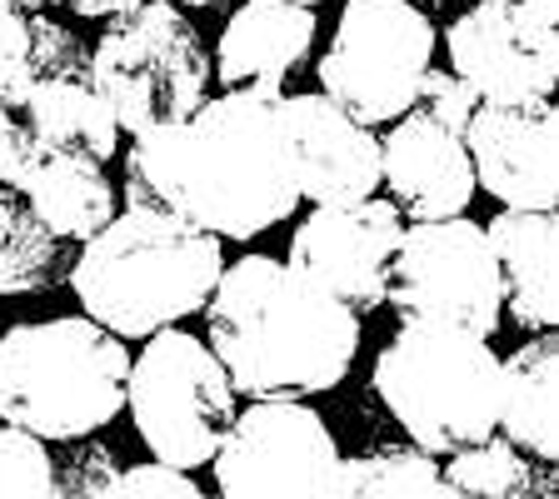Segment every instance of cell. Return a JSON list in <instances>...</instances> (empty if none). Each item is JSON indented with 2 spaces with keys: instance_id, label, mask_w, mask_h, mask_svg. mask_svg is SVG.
Wrapping results in <instances>:
<instances>
[{
  "instance_id": "cell-1",
  "label": "cell",
  "mask_w": 559,
  "mask_h": 499,
  "mask_svg": "<svg viewBox=\"0 0 559 499\" xmlns=\"http://www.w3.org/2000/svg\"><path fill=\"white\" fill-rule=\"evenodd\" d=\"M126 205H165L215 240H255L290 221L300 190L280 91H225L180 126L135 135Z\"/></svg>"
},
{
  "instance_id": "cell-2",
  "label": "cell",
  "mask_w": 559,
  "mask_h": 499,
  "mask_svg": "<svg viewBox=\"0 0 559 499\" xmlns=\"http://www.w3.org/2000/svg\"><path fill=\"white\" fill-rule=\"evenodd\" d=\"M210 355L245 400H310L360 355V314L275 256H240L205 300Z\"/></svg>"
},
{
  "instance_id": "cell-3",
  "label": "cell",
  "mask_w": 559,
  "mask_h": 499,
  "mask_svg": "<svg viewBox=\"0 0 559 499\" xmlns=\"http://www.w3.org/2000/svg\"><path fill=\"white\" fill-rule=\"evenodd\" d=\"M225 270L221 240L165 205H120L66 270L85 320L116 340H151L205 310Z\"/></svg>"
},
{
  "instance_id": "cell-4",
  "label": "cell",
  "mask_w": 559,
  "mask_h": 499,
  "mask_svg": "<svg viewBox=\"0 0 559 499\" xmlns=\"http://www.w3.org/2000/svg\"><path fill=\"white\" fill-rule=\"evenodd\" d=\"M130 349L85 314L31 320L0 335V425L75 444L126 409Z\"/></svg>"
},
{
  "instance_id": "cell-5",
  "label": "cell",
  "mask_w": 559,
  "mask_h": 499,
  "mask_svg": "<svg viewBox=\"0 0 559 499\" xmlns=\"http://www.w3.org/2000/svg\"><path fill=\"white\" fill-rule=\"evenodd\" d=\"M504 355L485 335L440 320H400L374 355V395L425 454H454L500 425Z\"/></svg>"
},
{
  "instance_id": "cell-6",
  "label": "cell",
  "mask_w": 559,
  "mask_h": 499,
  "mask_svg": "<svg viewBox=\"0 0 559 499\" xmlns=\"http://www.w3.org/2000/svg\"><path fill=\"white\" fill-rule=\"evenodd\" d=\"M91 85L110 105L120 135H145L180 126L210 100V56L180 5L145 0L95 40Z\"/></svg>"
},
{
  "instance_id": "cell-7",
  "label": "cell",
  "mask_w": 559,
  "mask_h": 499,
  "mask_svg": "<svg viewBox=\"0 0 559 499\" xmlns=\"http://www.w3.org/2000/svg\"><path fill=\"white\" fill-rule=\"evenodd\" d=\"M126 409L155 465L200 470L215 460L235 419V390L205 340L155 330L126 375Z\"/></svg>"
},
{
  "instance_id": "cell-8",
  "label": "cell",
  "mask_w": 559,
  "mask_h": 499,
  "mask_svg": "<svg viewBox=\"0 0 559 499\" xmlns=\"http://www.w3.org/2000/svg\"><path fill=\"white\" fill-rule=\"evenodd\" d=\"M435 66V25L409 0H345L330 50L320 56V95L355 126H390L415 110V91Z\"/></svg>"
},
{
  "instance_id": "cell-9",
  "label": "cell",
  "mask_w": 559,
  "mask_h": 499,
  "mask_svg": "<svg viewBox=\"0 0 559 499\" xmlns=\"http://www.w3.org/2000/svg\"><path fill=\"white\" fill-rule=\"evenodd\" d=\"M384 305H395L400 320H440L489 340L504 320V290L485 225L465 215L405 225Z\"/></svg>"
},
{
  "instance_id": "cell-10",
  "label": "cell",
  "mask_w": 559,
  "mask_h": 499,
  "mask_svg": "<svg viewBox=\"0 0 559 499\" xmlns=\"http://www.w3.org/2000/svg\"><path fill=\"white\" fill-rule=\"evenodd\" d=\"M340 444L305 400H250L215 450L221 499H335Z\"/></svg>"
},
{
  "instance_id": "cell-11",
  "label": "cell",
  "mask_w": 559,
  "mask_h": 499,
  "mask_svg": "<svg viewBox=\"0 0 559 499\" xmlns=\"http://www.w3.org/2000/svg\"><path fill=\"white\" fill-rule=\"evenodd\" d=\"M25 21H31L35 85L21 105V126L35 155H70V161L105 165L120 145V126L91 85V56H81L75 35L46 21L40 11Z\"/></svg>"
},
{
  "instance_id": "cell-12",
  "label": "cell",
  "mask_w": 559,
  "mask_h": 499,
  "mask_svg": "<svg viewBox=\"0 0 559 499\" xmlns=\"http://www.w3.org/2000/svg\"><path fill=\"white\" fill-rule=\"evenodd\" d=\"M405 221L390 200H355V205H314L290 240V265L320 280L340 305L370 314L384 305L390 265H395Z\"/></svg>"
},
{
  "instance_id": "cell-13",
  "label": "cell",
  "mask_w": 559,
  "mask_h": 499,
  "mask_svg": "<svg viewBox=\"0 0 559 499\" xmlns=\"http://www.w3.org/2000/svg\"><path fill=\"white\" fill-rule=\"evenodd\" d=\"M450 75L475 91V100H549L559 81V25H539L530 15L469 5L454 15L450 35Z\"/></svg>"
},
{
  "instance_id": "cell-14",
  "label": "cell",
  "mask_w": 559,
  "mask_h": 499,
  "mask_svg": "<svg viewBox=\"0 0 559 499\" xmlns=\"http://www.w3.org/2000/svg\"><path fill=\"white\" fill-rule=\"evenodd\" d=\"M559 110L555 100H479L465 126L475 186L504 210H555L559 200Z\"/></svg>"
},
{
  "instance_id": "cell-15",
  "label": "cell",
  "mask_w": 559,
  "mask_h": 499,
  "mask_svg": "<svg viewBox=\"0 0 559 499\" xmlns=\"http://www.w3.org/2000/svg\"><path fill=\"white\" fill-rule=\"evenodd\" d=\"M280 116H285V135H290L300 200L355 205V200H370L380 190V140L370 126H355L320 91L280 95Z\"/></svg>"
},
{
  "instance_id": "cell-16",
  "label": "cell",
  "mask_w": 559,
  "mask_h": 499,
  "mask_svg": "<svg viewBox=\"0 0 559 499\" xmlns=\"http://www.w3.org/2000/svg\"><path fill=\"white\" fill-rule=\"evenodd\" d=\"M380 140V186H390V205L409 221H454L475 200V165L465 135L444 130L425 110H405L390 120Z\"/></svg>"
},
{
  "instance_id": "cell-17",
  "label": "cell",
  "mask_w": 559,
  "mask_h": 499,
  "mask_svg": "<svg viewBox=\"0 0 559 499\" xmlns=\"http://www.w3.org/2000/svg\"><path fill=\"white\" fill-rule=\"evenodd\" d=\"M310 46H314V11L310 5L245 0L221 31L215 75H221L225 91H250V85L280 91V85L290 81V70L305 66Z\"/></svg>"
},
{
  "instance_id": "cell-18",
  "label": "cell",
  "mask_w": 559,
  "mask_h": 499,
  "mask_svg": "<svg viewBox=\"0 0 559 499\" xmlns=\"http://www.w3.org/2000/svg\"><path fill=\"white\" fill-rule=\"evenodd\" d=\"M495 265H500V290L504 310L514 314V325L545 330L559 325V280H555V250H559V225L555 210H500L485 225Z\"/></svg>"
},
{
  "instance_id": "cell-19",
  "label": "cell",
  "mask_w": 559,
  "mask_h": 499,
  "mask_svg": "<svg viewBox=\"0 0 559 499\" xmlns=\"http://www.w3.org/2000/svg\"><path fill=\"white\" fill-rule=\"evenodd\" d=\"M15 190L35 221L66 245H85L116 215V186L105 180V170L70 155H35Z\"/></svg>"
},
{
  "instance_id": "cell-20",
  "label": "cell",
  "mask_w": 559,
  "mask_h": 499,
  "mask_svg": "<svg viewBox=\"0 0 559 499\" xmlns=\"http://www.w3.org/2000/svg\"><path fill=\"white\" fill-rule=\"evenodd\" d=\"M555 370H559V340L535 335L514 355H504V384H500V425L495 435L524 450L530 460L549 465L559 460V430H555Z\"/></svg>"
},
{
  "instance_id": "cell-21",
  "label": "cell",
  "mask_w": 559,
  "mask_h": 499,
  "mask_svg": "<svg viewBox=\"0 0 559 499\" xmlns=\"http://www.w3.org/2000/svg\"><path fill=\"white\" fill-rule=\"evenodd\" d=\"M66 275V240L46 230L21 200L0 186V295H46Z\"/></svg>"
},
{
  "instance_id": "cell-22",
  "label": "cell",
  "mask_w": 559,
  "mask_h": 499,
  "mask_svg": "<svg viewBox=\"0 0 559 499\" xmlns=\"http://www.w3.org/2000/svg\"><path fill=\"white\" fill-rule=\"evenodd\" d=\"M335 499H460L444 485L435 454L415 444H384L360 460H340Z\"/></svg>"
},
{
  "instance_id": "cell-23",
  "label": "cell",
  "mask_w": 559,
  "mask_h": 499,
  "mask_svg": "<svg viewBox=\"0 0 559 499\" xmlns=\"http://www.w3.org/2000/svg\"><path fill=\"white\" fill-rule=\"evenodd\" d=\"M440 475L460 499H535L555 489L549 479H539V470L524 460V450H514L504 435L454 450L450 465H440Z\"/></svg>"
},
{
  "instance_id": "cell-24",
  "label": "cell",
  "mask_w": 559,
  "mask_h": 499,
  "mask_svg": "<svg viewBox=\"0 0 559 499\" xmlns=\"http://www.w3.org/2000/svg\"><path fill=\"white\" fill-rule=\"evenodd\" d=\"M56 495V460L46 440L0 425V499H50Z\"/></svg>"
},
{
  "instance_id": "cell-25",
  "label": "cell",
  "mask_w": 559,
  "mask_h": 499,
  "mask_svg": "<svg viewBox=\"0 0 559 499\" xmlns=\"http://www.w3.org/2000/svg\"><path fill=\"white\" fill-rule=\"evenodd\" d=\"M31 85H35L31 21H25V11H15L11 0H0V105L21 116Z\"/></svg>"
},
{
  "instance_id": "cell-26",
  "label": "cell",
  "mask_w": 559,
  "mask_h": 499,
  "mask_svg": "<svg viewBox=\"0 0 559 499\" xmlns=\"http://www.w3.org/2000/svg\"><path fill=\"white\" fill-rule=\"evenodd\" d=\"M95 499H210V495L186 475V470L145 460V465L116 470V475L95 489Z\"/></svg>"
},
{
  "instance_id": "cell-27",
  "label": "cell",
  "mask_w": 559,
  "mask_h": 499,
  "mask_svg": "<svg viewBox=\"0 0 559 499\" xmlns=\"http://www.w3.org/2000/svg\"><path fill=\"white\" fill-rule=\"evenodd\" d=\"M475 91H469L460 75H450V70L430 66L425 70V81H419L415 91V110H425L430 120H440L444 130H454V135H465L469 116H475Z\"/></svg>"
},
{
  "instance_id": "cell-28",
  "label": "cell",
  "mask_w": 559,
  "mask_h": 499,
  "mask_svg": "<svg viewBox=\"0 0 559 499\" xmlns=\"http://www.w3.org/2000/svg\"><path fill=\"white\" fill-rule=\"evenodd\" d=\"M116 460L105 444H81V450L66 460V470H56V495L50 499H95V489L116 475Z\"/></svg>"
},
{
  "instance_id": "cell-29",
  "label": "cell",
  "mask_w": 559,
  "mask_h": 499,
  "mask_svg": "<svg viewBox=\"0 0 559 499\" xmlns=\"http://www.w3.org/2000/svg\"><path fill=\"white\" fill-rule=\"evenodd\" d=\"M31 161H35V145H31V135H25L21 116L0 105V186L5 190L21 186L25 170H31Z\"/></svg>"
},
{
  "instance_id": "cell-30",
  "label": "cell",
  "mask_w": 559,
  "mask_h": 499,
  "mask_svg": "<svg viewBox=\"0 0 559 499\" xmlns=\"http://www.w3.org/2000/svg\"><path fill=\"white\" fill-rule=\"evenodd\" d=\"M46 5L75 11V15H85V21H116V15L135 11V5H145V0H46Z\"/></svg>"
},
{
  "instance_id": "cell-31",
  "label": "cell",
  "mask_w": 559,
  "mask_h": 499,
  "mask_svg": "<svg viewBox=\"0 0 559 499\" xmlns=\"http://www.w3.org/2000/svg\"><path fill=\"white\" fill-rule=\"evenodd\" d=\"M475 5H495V11L530 15L539 25H559V0H475Z\"/></svg>"
},
{
  "instance_id": "cell-32",
  "label": "cell",
  "mask_w": 559,
  "mask_h": 499,
  "mask_svg": "<svg viewBox=\"0 0 559 499\" xmlns=\"http://www.w3.org/2000/svg\"><path fill=\"white\" fill-rule=\"evenodd\" d=\"M170 5H180V11H186V5L190 11H205V5H221V0H170Z\"/></svg>"
},
{
  "instance_id": "cell-33",
  "label": "cell",
  "mask_w": 559,
  "mask_h": 499,
  "mask_svg": "<svg viewBox=\"0 0 559 499\" xmlns=\"http://www.w3.org/2000/svg\"><path fill=\"white\" fill-rule=\"evenodd\" d=\"M15 11H40V5H46V0H11Z\"/></svg>"
},
{
  "instance_id": "cell-34",
  "label": "cell",
  "mask_w": 559,
  "mask_h": 499,
  "mask_svg": "<svg viewBox=\"0 0 559 499\" xmlns=\"http://www.w3.org/2000/svg\"><path fill=\"white\" fill-rule=\"evenodd\" d=\"M285 5H310V11H314V5H320V0H285Z\"/></svg>"
},
{
  "instance_id": "cell-35",
  "label": "cell",
  "mask_w": 559,
  "mask_h": 499,
  "mask_svg": "<svg viewBox=\"0 0 559 499\" xmlns=\"http://www.w3.org/2000/svg\"><path fill=\"white\" fill-rule=\"evenodd\" d=\"M535 499H555V495H549V489H545V495H535Z\"/></svg>"
}]
</instances>
